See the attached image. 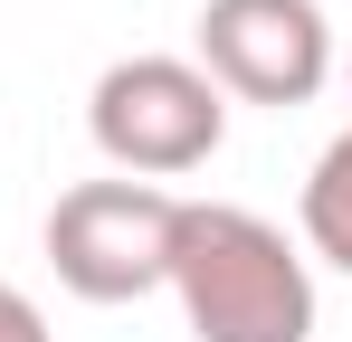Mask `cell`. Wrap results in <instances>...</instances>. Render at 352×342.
I'll return each instance as SVG.
<instances>
[{
	"mask_svg": "<svg viewBox=\"0 0 352 342\" xmlns=\"http://www.w3.org/2000/svg\"><path fill=\"white\" fill-rule=\"evenodd\" d=\"M172 295L190 314V342H314V276L257 209L181 200Z\"/></svg>",
	"mask_w": 352,
	"mask_h": 342,
	"instance_id": "cell-1",
	"label": "cell"
},
{
	"mask_svg": "<svg viewBox=\"0 0 352 342\" xmlns=\"http://www.w3.org/2000/svg\"><path fill=\"white\" fill-rule=\"evenodd\" d=\"M172 219L181 200L143 181H76L48 209V266L86 304H133V295L172 285Z\"/></svg>",
	"mask_w": 352,
	"mask_h": 342,
	"instance_id": "cell-2",
	"label": "cell"
},
{
	"mask_svg": "<svg viewBox=\"0 0 352 342\" xmlns=\"http://www.w3.org/2000/svg\"><path fill=\"white\" fill-rule=\"evenodd\" d=\"M86 124H96L105 162L172 181V171H200L210 152H219V133H229V95H219L200 67H181V57H124V67L96 76Z\"/></svg>",
	"mask_w": 352,
	"mask_h": 342,
	"instance_id": "cell-3",
	"label": "cell"
},
{
	"mask_svg": "<svg viewBox=\"0 0 352 342\" xmlns=\"http://www.w3.org/2000/svg\"><path fill=\"white\" fill-rule=\"evenodd\" d=\"M324 19L314 0H210L200 10V76L248 105H305L324 86Z\"/></svg>",
	"mask_w": 352,
	"mask_h": 342,
	"instance_id": "cell-4",
	"label": "cell"
},
{
	"mask_svg": "<svg viewBox=\"0 0 352 342\" xmlns=\"http://www.w3.org/2000/svg\"><path fill=\"white\" fill-rule=\"evenodd\" d=\"M305 238H314V257H333L352 276V124L324 143V162L305 181Z\"/></svg>",
	"mask_w": 352,
	"mask_h": 342,
	"instance_id": "cell-5",
	"label": "cell"
},
{
	"mask_svg": "<svg viewBox=\"0 0 352 342\" xmlns=\"http://www.w3.org/2000/svg\"><path fill=\"white\" fill-rule=\"evenodd\" d=\"M0 342H48V314H38L19 285H0Z\"/></svg>",
	"mask_w": 352,
	"mask_h": 342,
	"instance_id": "cell-6",
	"label": "cell"
}]
</instances>
